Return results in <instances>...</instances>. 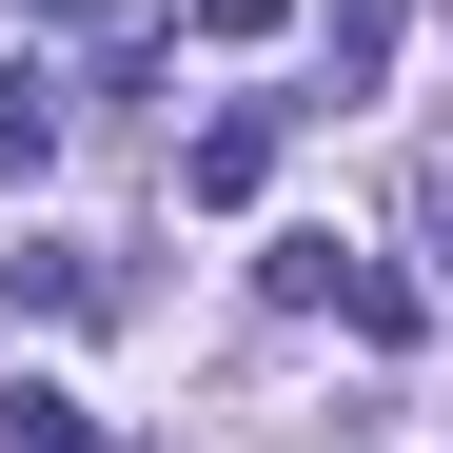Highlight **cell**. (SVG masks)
Here are the masks:
<instances>
[{
    "label": "cell",
    "mask_w": 453,
    "mask_h": 453,
    "mask_svg": "<svg viewBox=\"0 0 453 453\" xmlns=\"http://www.w3.org/2000/svg\"><path fill=\"white\" fill-rule=\"evenodd\" d=\"M257 296H296V316H316V296H335L355 335H414V296L374 276V257H335V237H276V257H257Z\"/></svg>",
    "instance_id": "1"
},
{
    "label": "cell",
    "mask_w": 453,
    "mask_h": 453,
    "mask_svg": "<svg viewBox=\"0 0 453 453\" xmlns=\"http://www.w3.org/2000/svg\"><path fill=\"white\" fill-rule=\"evenodd\" d=\"M0 296H20V316H119V276H99L80 237H20V257H0Z\"/></svg>",
    "instance_id": "2"
},
{
    "label": "cell",
    "mask_w": 453,
    "mask_h": 453,
    "mask_svg": "<svg viewBox=\"0 0 453 453\" xmlns=\"http://www.w3.org/2000/svg\"><path fill=\"white\" fill-rule=\"evenodd\" d=\"M257 178H276V119H217L197 158H178V197H257Z\"/></svg>",
    "instance_id": "3"
},
{
    "label": "cell",
    "mask_w": 453,
    "mask_h": 453,
    "mask_svg": "<svg viewBox=\"0 0 453 453\" xmlns=\"http://www.w3.org/2000/svg\"><path fill=\"white\" fill-rule=\"evenodd\" d=\"M40 138H59V99H40V80H0V178H40Z\"/></svg>",
    "instance_id": "4"
},
{
    "label": "cell",
    "mask_w": 453,
    "mask_h": 453,
    "mask_svg": "<svg viewBox=\"0 0 453 453\" xmlns=\"http://www.w3.org/2000/svg\"><path fill=\"white\" fill-rule=\"evenodd\" d=\"M197 20H217V40H276V20H296V0H197Z\"/></svg>",
    "instance_id": "5"
},
{
    "label": "cell",
    "mask_w": 453,
    "mask_h": 453,
    "mask_svg": "<svg viewBox=\"0 0 453 453\" xmlns=\"http://www.w3.org/2000/svg\"><path fill=\"white\" fill-rule=\"evenodd\" d=\"M414 237H434V257H453V178H414Z\"/></svg>",
    "instance_id": "6"
}]
</instances>
